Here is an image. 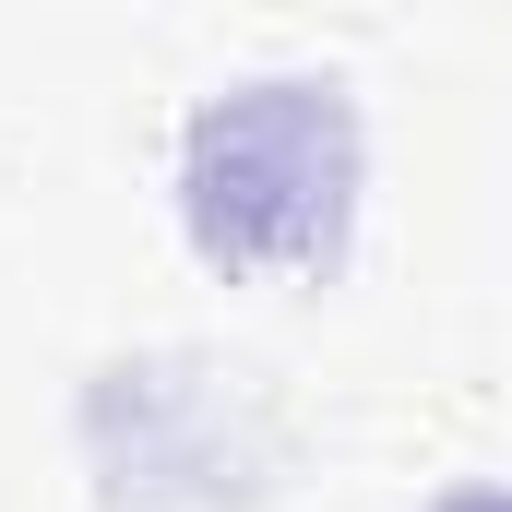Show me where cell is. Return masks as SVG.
<instances>
[{
    "label": "cell",
    "mask_w": 512,
    "mask_h": 512,
    "mask_svg": "<svg viewBox=\"0 0 512 512\" xmlns=\"http://www.w3.org/2000/svg\"><path fill=\"white\" fill-rule=\"evenodd\" d=\"M358 191H370V131H358L346 84L274 72V84L191 108V131H179V227L215 274H251V286L334 274Z\"/></svg>",
    "instance_id": "cell-1"
},
{
    "label": "cell",
    "mask_w": 512,
    "mask_h": 512,
    "mask_svg": "<svg viewBox=\"0 0 512 512\" xmlns=\"http://www.w3.org/2000/svg\"><path fill=\"white\" fill-rule=\"evenodd\" d=\"M441 512H512V489H453Z\"/></svg>",
    "instance_id": "cell-2"
}]
</instances>
